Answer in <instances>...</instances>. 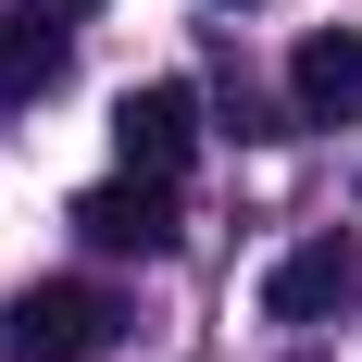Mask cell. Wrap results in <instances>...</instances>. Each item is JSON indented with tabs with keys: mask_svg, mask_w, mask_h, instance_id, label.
<instances>
[{
	"mask_svg": "<svg viewBox=\"0 0 362 362\" xmlns=\"http://www.w3.org/2000/svg\"><path fill=\"white\" fill-rule=\"evenodd\" d=\"M75 238H88V250L100 262H163L175 250V187L163 175H100V187H75Z\"/></svg>",
	"mask_w": 362,
	"mask_h": 362,
	"instance_id": "7a4b0ae2",
	"label": "cell"
},
{
	"mask_svg": "<svg viewBox=\"0 0 362 362\" xmlns=\"http://www.w3.org/2000/svg\"><path fill=\"white\" fill-rule=\"evenodd\" d=\"M350 300H362V250L350 238H300V250L262 275V313H275V325H325V313H350Z\"/></svg>",
	"mask_w": 362,
	"mask_h": 362,
	"instance_id": "277c9868",
	"label": "cell"
},
{
	"mask_svg": "<svg viewBox=\"0 0 362 362\" xmlns=\"http://www.w3.org/2000/svg\"><path fill=\"white\" fill-rule=\"evenodd\" d=\"M288 112L300 125H362V25H313L288 50Z\"/></svg>",
	"mask_w": 362,
	"mask_h": 362,
	"instance_id": "5b68a950",
	"label": "cell"
},
{
	"mask_svg": "<svg viewBox=\"0 0 362 362\" xmlns=\"http://www.w3.org/2000/svg\"><path fill=\"white\" fill-rule=\"evenodd\" d=\"M63 63H75V25L13 0V13H0V100H50V88H63Z\"/></svg>",
	"mask_w": 362,
	"mask_h": 362,
	"instance_id": "8992f818",
	"label": "cell"
},
{
	"mask_svg": "<svg viewBox=\"0 0 362 362\" xmlns=\"http://www.w3.org/2000/svg\"><path fill=\"white\" fill-rule=\"evenodd\" d=\"M0 325H13V350H25V362H88V350L125 337V300L88 288V275H50V288H25L13 313H0Z\"/></svg>",
	"mask_w": 362,
	"mask_h": 362,
	"instance_id": "6da1fadb",
	"label": "cell"
},
{
	"mask_svg": "<svg viewBox=\"0 0 362 362\" xmlns=\"http://www.w3.org/2000/svg\"><path fill=\"white\" fill-rule=\"evenodd\" d=\"M112 138H125V175H187V150H200V88H175V75H150V88H125L112 100Z\"/></svg>",
	"mask_w": 362,
	"mask_h": 362,
	"instance_id": "3957f363",
	"label": "cell"
},
{
	"mask_svg": "<svg viewBox=\"0 0 362 362\" xmlns=\"http://www.w3.org/2000/svg\"><path fill=\"white\" fill-rule=\"evenodd\" d=\"M25 13H63V25H75V13H100V0H25Z\"/></svg>",
	"mask_w": 362,
	"mask_h": 362,
	"instance_id": "52a82bcc",
	"label": "cell"
},
{
	"mask_svg": "<svg viewBox=\"0 0 362 362\" xmlns=\"http://www.w3.org/2000/svg\"><path fill=\"white\" fill-rule=\"evenodd\" d=\"M13 362H25V350H13Z\"/></svg>",
	"mask_w": 362,
	"mask_h": 362,
	"instance_id": "ba28073f",
	"label": "cell"
}]
</instances>
